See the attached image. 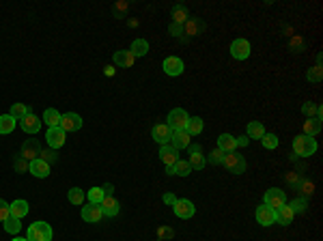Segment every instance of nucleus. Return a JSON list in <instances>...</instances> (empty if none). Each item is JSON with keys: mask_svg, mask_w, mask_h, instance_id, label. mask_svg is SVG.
I'll return each instance as SVG.
<instances>
[{"mask_svg": "<svg viewBox=\"0 0 323 241\" xmlns=\"http://www.w3.org/2000/svg\"><path fill=\"white\" fill-rule=\"evenodd\" d=\"M60 129H63L65 134H69V132H78L80 127H82V116L76 114V112H67L60 116Z\"/></svg>", "mask_w": 323, "mask_h": 241, "instance_id": "obj_7", "label": "nucleus"}, {"mask_svg": "<svg viewBox=\"0 0 323 241\" xmlns=\"http://www.w3.org/2000/svg\"><path fill=\"white\" fill-rule=\"evenodd\" d=\"M41 123H43V121H41L35 112H28V114L20 121V125H22V129H24L26 134H37V132L41 129Z\"/></svg>", "mask_w": 323, "mask_h": 241, "instance_id": "obj_16", "label": "nucleus"}, {"mask_svg": "<svg viewBox=\"0 0 323 241\" xmlns=\"http://www.w3.org/2000/svg\"><path fill=\"white\" fill-rule=\"evenodd\" d=\"M170 145L175 146L177 151L188 149V146H190V134L185 132V129H181V132H172V140H170Z\"/></svg>", "mask_w": 323, "mask_h": 241, "instance_id": "obj_21", "label": "nucleus"}, {"mask_svg": "<svg viewBox=\"0 0 323 241\" xmlns=\"http://www.w3.org/2000/svg\"><path fill=\"white\" fill-rule=\"evenodd\" d=\"M321 78H323L321 65H317V67H313V69H308V73H306V80H308V82H313V84H319Z\"/></svg>", "mask_w": 323, "mask_h": 241, "instance_id": "obj_39", "label": "nucleus"}, {"mask_svg": "<svg viewBox=\"0 0 323 241\" xmlns=\"http://www.w3.org/2000/svg\"><path fill=\"white\" fill-rule=\"evenodd\" d=\"M172 235H175V231H172V228H168V226H162L160 231H158V237H160L162 241H166V239H172Z\"/></svg>", "mask_w": 323, "mask_h": 241, "instance_id": "obj_45", "label": "nucleus"}, {"mask_svg": "<svg viewBox=\"0 0 323 241\" xmlns=\"http://www.w3.org/2000/svg\"><path fill=\"white\" fill-rule=\"evenodd\" d=\"M190 172H192V166H190L188 159H179V162L175 164V175H179V177H188Z\"/></svg>", "mask_w": 323, "mask_h": 241, "instance_id": "obj_38", "label": "nucleus"}, {"mask_svg": "<svg viewBox=\"0 0 323 241\" xmlns=\"http://www.w3.org/2000/svg\"><path fill=\"white\" fill-rule=\"evenodd\" d=\"M291 209H293V213H304L308 209V202H306V198H297V200H293L289 205Z\"/></svg>", "mask_w": 323, "mask_h": 241, "instance_id": "obj_43", "label": "nucleus"}, {"mask_svg": "<svg viewBox=\"0 0 323 241\" xmlns=\"http://www.w3.org/2000/svg\"><path fill=\"white\" fill-rule=\"evenodd\" d=\"M54 237V231L48 222H33L26 231V239L28 241H52Z\"/></svg>", "mask_w": 323, "mask_h": 241, "instance_id": "obj_1", "label": "nucleus"}, {"mask_svg": "<svg viewBox=\"0 0 323 241\" xmlns=\"http://www.w3.org/2000/svg\"><path fill=\"white\" fill-rule=\"evenodd\" d=\"M293 151L297 157H310L317 153V140L310 138V136H297L293 140Z\"/></svg>", "mask_w": 323, "mask_h": 241, "instance_id": "obj_2", "label": "nucleus"}, {"mask_svg": "<svg viewBox=\"0 0 323 241\" xmlns=\"http://www.w3.org/2000/svg\"><path fill=\"white\" fill-rule=\"evenodd\" d=\"M127 9V2H119L116 4V11H125Z\"/></svg>", "mask_w": 323, "mask_h": 241, "instance_id": "obj_54", "label": "nucleus"}, {"mask_svg": "<svg viewBox=\"0 0 323 241\" xmlns=\"http://www.w3.org/2000/svg\"><path fill=\"white\" fill-rule=\"evenodd\" d=\"M17 121L11 114H0V134H11L15 129Z\"/></svg>", "mask_w": 323, "mask_h": 241, "instance_id": "obj_31", "label": "nucleus"}, {"mask_svg": "<svg viewBox=\"0 0 323 241\" xmlns=\"http://www.w3.org/2000/svg\"><path fill=\"white\" fill-rule=\"evenodd\" d=\"M246 132H248V138L261 140V138H263V134H265V127H263V123H261V121H252V123H248Z\"/></svg>", "mask_w": 323, "mask_h": 241, "instance_id": "obj_26", "label": "nucleus"}, {"mask_svg": "<svg viewBox=\"0 0 323 241\" xmlns=\"http://www.w3.org/2000/svg\"><path fill=\"white\" fill-rule=\"evenodd\" d=\"M222 157H224V151H220V149H215V151L209 153V162L211 164H222Z\"/></svg>", "mask_w": 323, "mask_h": 241, "instance_id": "obj_46", "label": "nucleus"}, {"mask_svg": "<svg viewBox=\"0 0 323 241\" xmlns=\"http://www.w3.org/2000/svg\"><path fill=\"white\" fill-rule=\"evenodd\" d=\"M164 202H166V205H175V202H177V196H175V194H164Z\"/></svg>", "mask_w": 323, "mask_h": 241, "instance_id": "obj_52", "label": "nucleus"}, {"mask_svg": "<svg viewBox=\"0 0 323 241\" xmlns=\"http://www.w3.org/2000/svg\"><path fill=\"white\" fill-rule=\"evenodd\" d=\"M11 218H17V220H22L24 218V215H26L28 213V202L26 200H24V198H17L15 202H11Z\"/></svg>", "mask_w": 323, "mask_h": 241, "instance_id": "obj_24", "label": "nucleus"}, {"mask_svg": "<svg viewBox=\"0 0 323 241\" xmlns=\"http://www.w3.org/2000/svg\"><path fill=\"white\" fill-rule=\"evenodd\" d=\"M168 125L172 132H181V129H185L188 127V121H190V116H188V112H185L183 108H172L170 112H168V119H166Z\"/></svg>", "mask_w": 323, "mask_h": 241, "instance_id": "obj_4", "label": "nucleus"}, {"mask_svg": "<svg viewBox=\"0 0 323 241\" xmlns=\"http://www.w3.org/2000/svg\"><path fill=\"white\" fill-rule=\"evenodd\" d=\"M293 209H291L289 205H282L280 209H276V222L282 226H289L291 222H293Z\"/></svg>", "mask_w": 323, "mask_h": 241, "instance_id": "obj_23", "label": "nucleus"}, {"mask_svg": "<svg viewBox=\"0 0 323 241\" xmlns=\"http://www.w3.org/2000/svg\"><path fill=\"white\" fill-rule=\"evenodd\" d=\"M222 164H224V168L231 172V175H244V172H246V159H244V155H239L237 151L224 153Z\"/></svg>", "mask_w": 323, "mask_h": 241, "instance_id": "obj_3", "label": "nucleus"}, {"mask_svg": "<svg viewBox=\"0 0 323 241\" xmlns=\"http://www.w3.org/2000/svg\"><path fill=\"white\" fill-rule=\"evenodd\" d=\"M129 52H132L136 58H140V56H147V52H149V43H147L145 39H134L132 48H129Z\"/></svg>", "mask_w": 323, "mask_h": 241, "instance_id": "obj_30", "label": "nucleus"}, {"mask_svg": "<svg viewBox=\"0 0 323 241\" xmlns=\"http://www.w3.org/2000/svg\"><path fill=\"white\" fill-rule=\"evenodd\" d=\"M162 69H164L166 76L177 78V76H181V73H183L185 65H183V60H181V58H177V56H168V58H164V63H162Z\"/></svg>", "mask_w": 323, "mask_h": 241, "instance_id": "obj_9", "label": "nucleus"}, {"mask_svg": "<svg viewBox=\"0 0 323 241\" xmlns=\"http://www.w3.org/2000/svg\"><path fill=\"white\" fill-rule=\"evenodd\" d=\"M104 218V211H102V207L99 205H86V207H82V220L84 222H91V224H97L99 220Z\"/></svg>", "mask_w": 323, "mask_h": 241, "instance_id": "obj_19", "label": "nucleus"}, {"mask_svg": "<svg viewBox=\"0 0 323 241\" xmlns=\"http://www.w3.org/2000/svg\"><path fill=\"white\" fill-rule=\"evenodd\" d=\"M9 218H11V207H9V202L0 198V224H2V222H7Z\"/></svg>", "mask_w": 323, "mask_h": 241, "instance_id": "obj_42", "label": "nucleus"}, {"mask_svg": "<svg viewBox=\"0 0 323 241\" xmlns=\"http://www.w3.org/2000/svg\"><path fill=\"white\" fill-rule=\"evenodd\" d=\"M39 159H43L46 164H54L58 159V155H56V151H54V149H41Z\"/></svg>", "mask_w": 323, "mask_h": 241, "instance_id": "obj_41", "label": "nucleus"}, {"mask_svg": "<svg viewBox=\"0 0 323 241\" xmlns=\"http://www.w3.org/2000/svg\"><path fill=\"white\" fill-rule=\"evenodd\" d=\"M319 132H321V119H306L304 121V136L315 138Z\"/></svg>", "mask_w": 323, "mask_h": 241, "instance_id": "obj_28", "label": "nucleus"}, {"mask_svg": "<svg viewBox=\"0 0 323 241\" xmlns=\"http://www.w3.org/2000/svg\"><path fill=\"white\" fill-rule=\"evenodd\" d=\"M205 127V121L201 119V116H192V119L188 121V127H185V132H188L190 136H198L203 132Z\"/></svg>", "mask_w": 323, "mask_h": 241, "instance_id": "obj_32", "label": "nucleus"}, {"mask_svg": "<svg viewBox=\"0 0 323 241\" xmlns=\"http://www.w3.org/2000/svg\"><path fill=\"white\" fill-rule=\"evenodd\" d=\"M235 145H237V146H241V149H244V146H248V145H250V138H248V136H244V138H235Z\"/></svg>", "mask_w": 323, "mask_h": 241, "instance_id": "obj_51", "label": "nucleus"}, {"mask_svg": "<svg viewBox=\"0 0 323 241\" xmlns=\"http://www.w3.org/2000/svg\"><path fill=\"white\" fill-rule=\"evenodd\" d=\"M203 30H205V24L198 20V17H190V20L183 24V35H188V37H196V35H201Z\"/></svg>", "mask_w": 323, "mask_h": 241, "instance_id": "obj_20", "label": "nucleus"}, {"mask_svg": "<svg viewBox=\"0 0 323 241\" xmlns=\"http://www.w3.org/2000/svg\"><path fill=\"white\" fill-rule=\"evenodd\" d=\"M263 205L271 207L276 211V209H280L282 205H287V194H284L282 190H276V188L267 190L265 192V198H263Z\"/></svg>", "mask_w": 323, "mask_h": 241, "instance_id": "obj_5", "label": "nucleus"}, {"mask_svg": "<svg viewBox=\"0 0 323 241\" xmlns=\"http://www.w3.org/2000/svg\"><path fill=\"white\" fill-rule=\"evenodd\" d=\"M67 198H69L71 205H82V202H84V192L80 188H71L69 194H67Z\"/></svg>", "mask_w": 323, "mask_h": 241, "instance_id": "obj_37", "label": "nucleus"}, {"mask_svg": "<svg viewBox=\"0 0 323 241\" xmlns=\"http://www.w3.org/2000/svg\"><path fill=\"white\" fill-rule=\"evenodd\" d=\"M300 181H302V179H300V175H297V172H291V175L287 177V183L289 185H295V188L300 185Z\"/></svg>", "mask_w": 323, "mask_h": 241, "instance_id": "obj_50", "label": "nucleus"}, {"mask_svg": "<svg viewBox=\"0 0 323 241\" xmlns=\"http://www.w3.org/2000/svg\"><path fill=\"white\" fill-rule=\"evenodd\" d=\"M11 241H28V239H26V237H20V235H15V237L11 239Z\"/></svg>", "mask_w": 323, "mask_h": 241, "instance_id": "obj_56", "label": "nucleus"}, {"mask_svg": "<svg viewBox=\"0 0 323 241\" xmlns=\"http://www.w3.org/2000/svg\"><path fill=\"white\" fill-rule=\"evenodd\" d=\"M291 50H304V41L300 39V37L293 35V39H291Z\"/></svg>", "mask_w": 323, "mask_h": 241, "instance_id": "obj_49", "label": "nucleus"}, {"mask_svg": "<svg viewBox=\"0 0 323 241\" xmlns=\"http://www.w3.org/2000/svg\"><path fill=\"white\" fill-rule=\"evenodd\" d=\"M190 149V166H192V170H203L205 168V164H207V159H205L203 155V146L201 145H190L188 146Z\"/></svg>", "mask_w": 323, "mask_h": 241, "instance_id": "obj_13", "label": "nucleus"}, {"mask_svg": "<svg viewBox=\"0 0 323 241\" xmlns=\"http://www.w3.org/2000/svg\"><path fill=\"white\" fill-rule=\"evenodd\" d=\"M168 33H170L172 37H181V35H183V26H181V24H172V22H170Z\"/></svg>", "mask_w": 323, "mask_h": 241, "instance_id": "obj_48", "label": "nucleus"}, {"mask_svg": "<svg viewBox=\"0 0 323 241\" xmlns=\"http://www.w3.org/2000/svg\"><path fill=\"white\" fill-rule=\"evenodd\" d=\"M218 149L224 151V153L235 151V149H237V145H235V136H231V134H222L220 138H218Z\"/></svg>", "mask_w": 323, "mask_h": 241, "instance_id": "obj_27", "label": "nucleus"}, {"mask_svg": "<svg viewBox=\"0 0 323 241\" xmlns=\"http://www.w3.org/2000/svg\"><path fill=\"white\" fill-rule=\"evenodd\" d=\"M166 172H168V175H175V166H166Z\"/></svg>", "mask_w": 323, "mask_h": 241, "instance_id": "obj_55", "label": "nucleus"}, {"mask_svg": "<svg viewBox=\"0 0 323 241\" xmlns=\"http://www.w3.org/2000/svg\"><path fill=\"white\" fill-rule=\"evenodd\" d=\"M160 159H162V162H164L166 166H175L181 157H179V151H177L172 145H162V146H160Z\"/></svg>", "mask_w": 323, "mask_h": 241, "instance_id": "obj_15", "label": "nucleus"}, {"mask_svg": "<svg viewBox=\"0 0 323 241\" xmlns=\"http://www.w3.org/2000/svg\"><path fill=\"white\" fill-rule=\"evenodd\" d=\"M28 112H30V108L26 106V103H20V101H17V103H13V106H11V112H9V114L13 116L15 121H22Z\"/></svg>", "mask_w": 323, "mask_h": 241, "instance_id": "obj_35", "label": "nucleus"}, {"mask_svg": "<svg viewBox=\"0 0 323 241\" xmlns=\"http://www.w3.org/2000/svg\"><path fill=\"white\" fill-rule=\"evenodd\" d=\"M4 224V231H7L9 235H20V231H22V220H17V218H9L7 222H2Z\"/></svg>", "mask_w": 323, "mask_h": 241, "instance_id": "obj_36", "label": "nucleus"}, {"mask_svg": "<svg viewBox=\"0 0 323 241\" xmlns=\"http://www.w3.org/2000/svg\"><path fill=\"white\" fill-rule=\"evenodd\" d=\"M261 142H263L265 149H276L278 146V136L276 134H263V138H261Z\"/></svg>", "mask_w": 323, "mask_h": 241, "instance_id": "obj_40", "label": "nucleus"}, {"mask_svg": "<svg viewBox=\"0 0 323 241\" xmlns=\"http://www.w3.org/2000/svg\"><path fill=\"white\" fill-rule=\"evenodd\" d=\"M302 112H304V116H306V119H321V108L317 106V103H313V101L304 103Z\"/></svg>", "mask_w": 323, "mask_h": 241, "instance_id": "obj_33", "label": "nucleus"}, {"mask_svg": "<svg viewBox=\"0 0 323 241\" xmlns=\"http://www.w3.org/2000/svg\"><path fill=\"white\" fill-rule=\"evenodd\" d=\"M172 211H175L177 218L190 220L192 215L196 213V207H194V202H190V200H185V198H177V202L172 205Z\"/></svg>", "mask_w": 323, "mask_h": 241, "instance_id": "obj_8", "label": "nucleus"}, {"mask_svg": "<svg viewBox=\"0 0 323 241\" xmlns=\"http://www.w3.org/2000/svg\"><path fill=\"white\" fill-rule=\"evenodd\" d=\"M297 188L302 190V194H304V198H306V196H313V192H315V185L308 181V179H302L300 181V185H297Z\"/></svg>", "mask_w": 323, "mask_h": 241, "instance_id": "obj_44", "label": "nucleus"}, {"mask_svg": "<svg viewBox=\"0 0 323 241\" xmlns=\"http://www.w3.org/2000/svg\"><path fill=\"white\" fill-rule=\"evenodd\" d=\"M99 207H102V211H104L106 218H114V215H119V211H121V202L116 200L114 196H106L104 202Z\"/></svg>", "mask_w": 323, "mask_h": 241, "instance_id": "obj_18", "label": "nucleus"}, {"mask_svg": "<svg viewBox=\"0 0 323 241\" xmlns=\"http://www.w3.org/2000/svg\"><path fill=\"white\" fill-rule=\"evenodd\" d=\"M102 190H104V194H106V196H112V192H114V188H112V185H110V183H106Z\"/></svg>", "mask_w": 323, "mask_h": 241, "instance_id": "obj_53", "label": "nucleus"}, {"mask_svg": "<svg viewBox=\"0 0 323 241\" xmlns=\"http://www.w3.org/2000/svg\"><path fill=\"white\" fill-rule=\"evenodd\" d=\"M170 15H172V24H181V26L190 20V13H188V9H185L183 4H177Z\"/></svg>", "mask_w": 323, "mask_h": 241, "instance_id": "obj_29", "label": "nucleus"}, {"mask_svg": "<svg viewBox=\"0 0 323 241\" xmlns=\"http://www.w3.org/2000/svg\"><path fill=\"white\" fill-rule=\"evenodd\" d=\"M112 60H114L116 67H132L134 60H136V56H134V54L129 52V50H119V52H114Z\"/></svg>", "mask_w": 323, "mask_h": 241, "instance_id": "obj_22", "label": "nucleus"}, {"mask_svg": "<svg viewBox=\"0 0 323 241\" xmlns=\"http://www.w3.org/2000/svg\"><path fill=\"white\" fill-rule=\"evenodd\" d=\"M20 155L26 159V162H33V159H37V157L41 155V145H39V140H37V138L24 140V145H22V149H20Z\"/></svg>", "mask_w": 323, "mask_h": 241, "instance_id": "obj_6", "label": "nucleus"}, {"mask_svg": "<svg viewBox=\"0 0 323 241\" xmlns=\"http://www.w3.org/2000/svg\"><path fill=\"white\" fill-rule=\"evenodd\" d=\"M65 138H67V134L63 132L60 127H50L48 129V134H46V142H48V146L50 149H60V146L65 145Z\"/></svg>", "mask_w": 323, "mask_h": 241, "instance_id": "obj_11", "label": "nucleus"}, {"mask_svg": "<svg viewBox=\"0 0 323 241\" xmlns=\"http://www.w3.org/2000/svg\"><path fill=\"white\" fill-rule=\"evenodd\" d=\"M86 198H89L91 205H102L104 198H106V194H104L102 188H91L89 192H86Z\"/></svg>", "mask_w": 323, "mask_h": 241, "instance_id": "obj_34", "label": "nucleus"}, {"mask_svg": "<svg viewBox=\"0 0 323 241\" xmlns=\"http://www.w3.org/2000/svg\"><path fill=\"white\" fill-rule=\"evenodd\" d=\"M231 56L237 58V60H246L250 56V43L246 39H235L231 43Z\"/></svg>", "mask_w": 323, "mask_h": 241, "instance_id": "obj_14", "label": "nucleus"}, {"mask_svg": "<svg viewBox=\"0 0 323 241\" xmlns=\"http://www.w3.org/2000/svg\"><path fill=\"white\" fill-rule=\"evenodd\" d=\"M254 218H257V222L261 226H271V224H276V211L271 207H267V205H261L257 207V211H254Z\"/></svg>", "mask_w": 323, "mask_h": 241, "instance_id": "obj_12", "label": "nucleus"}, {"mask_svg": "<svg viewBox=\"0 0 323 241\" xmlns=\"http://www.w3.org/2000/svg\"><path fill=\"white\" fill-rule=\"evenodd\" d=\"M28 172L37 179H46L50 175V164H46L43 159L37 157V159H33V162H28Z\"/></svg>", "mask_w": 323, "mask_h": 241, "instance_id": "obj_17", "label": "nucleus"}, {"mask_svg": "<svg viewBox=\"0 0 323 241\" xmlns=\"http://www.w3.org/2000/svg\"><path fill=\"white\" fill-rule=\"evenodd\" d=\"M151 136H153V140L158 142V145H170V140H172V129L166 125V123H158L153 129H151Z\"/></svg>", "mask_w": 323, "mask_h": 241, "instance_id": "obj_10", "label": "nucleus"}, {"mask_svg": "<svg viewBox=\"0 0 323 241\" xmlns=\"http://www.w3.org/2000/svg\"><path fill=\"white\" fill-rule=\"evenodd\" d=\"M13 166H15V170H17V172H26V170H28V162H26V159H24L22 155H20V157H15Z\"/></svg>", "mask_w": 323, "mask_h": 241, "instance_id": "obj_47", "label": "nucleus"}, {"mask_svg": "<svg viewBox=\"0 0 323 241\" xmlns=\"http://www.w3.org/2000/svg\"><path fill=\"white\" fill-rule=\"evenodd\" d=\"M60 114L56 108H48L46 112H43V123H46L48 127H58L60 125Z\"/></svg>", "mask_w": 323, "mask_h": 241, "instance_id": "obj_25", "label": "nucleus"}]
</instances>
